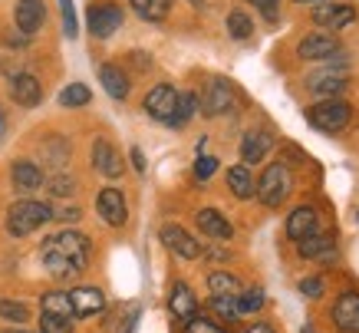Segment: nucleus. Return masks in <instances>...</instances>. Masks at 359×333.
Returning a JSON list of instances; mask_svg holds the SVG:
<instances>
[{
  "label": "nucleus",
  "mask_w": 359,
  "mask_h": 333,
  "mask_svg": "<svg viewBox=\"0 0 359 333\" xmlns=\"http://www.w3.org/2000/svg\"><path fill=\"white\" fill-rule=\"evenodd\" d=\"M313 235H320V211H316L313 204H300V208H294L290 218H287V237L300 244L304 237H313Z\"/></svg>",
  "instance_id": "obj_10"
},
{
  "label": "nucleus",
  "mask_w": 359,
  "mask_h": 333,
  "mask_svg": "<svg viewBox=\"0 0 359 333\" xmlns=\"http://www.w3.org/2000/svg\"><path fill=\"white\" fill-rule=\"evenodd\" d=\"M89 99H93V89H89L86 83H69V86L60 93V106L76 109V106H86Z\"/></svg>",
  "instance_id": "obj_28"
},
{
  "label": "nucleus",
  "mask_w": 359,
  "mask_h": 333,
  "mask_svg": "<svg viewBox=\"0 0 359 333\" xmlns=\"http://www.w3.org/2000/svg\"><path fill=\"white\" fill-rule=\"evenodd\" d=\"M145 112L152 119H158V122H165V126H172L175 122V109H178V89L172 86V83H158V86L149 89V96H145Z\"/></svg>",
  "instance_id": "obj_6"
},
{
  "label": "nucleus",
  "mask_w": 359,
  "mask_h": 333,
  "mask_svg": "<svg viewBox=\"0 0 359 333\" xmlns=\"http://www.w3.org/2000/svg\"><path fill=\"white\" fill-rule=\"evenodd\" d=\"M320 4H327V0H320Z\"/></svg>",
  "instance_id": "obj_50"
},
{
  "label": "nucleus",
  "mask_w": 359,
  "mask_h": 333,
  "mask_svg": "<svg viewBox=\"0 0 359 333\" xmlns=\"http://www.w3.org/2000/svg\"><path fill=\"white\" fill-rule=\"evenodd\" d=\"M17 27H20L23 37H30V33H36L40 27H43L46 20V7L43 0H17Z\"/></svg>",
  "instance_id": "obj_19"
},
{
  "label": "nucleus",
  "mask_w": 359,
  "mask_h": 333,
  "mask_svg": "<svg viewBox=\"0 0 359 333\" xmlns=\"http://www.w3.org/2000/svg\"><path fill=\"white\" fill-rule=\"evenodd\" d=\"M211 311L218 313V317H224V320H238V301L234 297H211Z\"/></svg>",
  "instance_id": "obj_35"
},
{
  "label": "nucleus",
  "mask_w": 359,
  "mask_h": 333,
  "mask_svg": "<svg viewBox=\"0 0 359 333\" xmlns=\"http://www.w3.org/2000/svg\"><path fill=\"white\" fill-rule=\"evenodd\" d=\"M290 188H294V178H290V169L283 162H271L264 169L261 182H257V198H261L264 208H280L287 198H290Z\"/></svg>",
  "instance_id": "obj_3"
},
{
  "label": "nucleus",
  "mask_w": 359,
  "mask_h": 333,
  "mask_svg": "<svg viewBox=\"0 0 359 333\" xmlns=\"http://www.w3.org/2000/svg\"><path fill=\"white\" fill-rule=\"evenodd\" d=\"M306 86H310V93L320 99H337L339 93H346L349 79H346V70H337V73H330V66H323L320 73H313L310 79H306Z\"/></svg>",
  "instance_id": "obj_12"
},
{
  "label": "nucleus",
  "mask_w": 359,
  "mask_h": 333,
  "mask_svg": "<svg viewBox=\"0 0 359 333\" xmlns=\"http://www.w3.org/2000/svg\"><path fill=\"white\" fill-rule=\"evenodd\" d=\"M69 303H73V317H96L106 307V294L99 287H76L69 294Z\"/></svg>",
  "instance_id": "obj_17"
},
{
  "label": "nucleus",
  "mask_w": 359,
  "mask_h": 333,
  "mask_svg": "<svg viewBox=\"0 0 359 333\" xmlns=\"http://www.w3.org/2000/svg\"><path fill=\"white\" fill-rule=\"evenodd\" d=\"M228 188H231L234 198H241V202H248V198L257 195V182H254V175H250V169L244 165V162L228 169Z\"/></svg>",
  "instance_id": "obj_22"
},
{
  "label": "nucleus",
  "mask_w": 359,
  "mask_h": 333,
  "mask_svg": "<svg viewBox=\"0 0 359 333\" xmlns=\"http://www.w3.org/2000/svg\"><path fill=\"white\" fill-rule=\"evenodd\" d=\"M168 311H172V317H178V320H191L198 313V297L185 280H178L172 287V294H168Z\"/></svg>",
  "instance_id": "obj_20"
},
{
  "label": "nucleus",
  "mask_w": 359,
  "mask_h": 333,
  "mask_svg": "<svg viewBox=\"0 0 359 333\" xmlns=\"http://www.w3.org/2000/svg\"><path fill=\"white\" fill-rule=\"evenodd\" d=\"M218 172V159H211V155H201V159L195 162V178L198 182H208L211 175Z\"/></svg>",
  "instance_id": "obj_39"
},
{
  "label": "nucleus",
  "mask_w": 359,
  "mask_h": 333,
  "mask_svg": "<svg viewBox=\"0 0 359 333\" xmlns=\"http://www.w3.org/2000/svg\"><path fill=\"white\" fill-rule=\"evenodd\" d=\"M238 106V96H234V89L224 83V79H215L211 86L205 89V99H201V109H205V116H228L231 109Z\"/></svg>",
  "instance_id": "obj_11"
},
{
  "label": "nucleus",
  "mask_w": 359,
  "mask_h": 333,
  "mask_svg": "<svg viewBox=\"0 0 359 333\" xmlns=\"http://www.w3.org/2000/svg\"><path fill=\"white\" fill-rule=\"evenodd\" d=\"M0 317H4V320H11V323H27L30 320V307L20 303V301L4 297V301H0Z\"/></svg>",
  "instance_id": "obj_32"
},
{
  "label": "nucleus",
  "mask_w": 359,
  "mask_h": 333,
  "mask_svg": "<svg viewBox=\"0 0 359 333\" xmlns=\"http://www.w3.org/2000/svg\"><path fill=\"white\" fill-rule=\"evenodd\" d=\"M53 221V208L46 202H33V198H23V202H13L11 211H7V231L13 237H27L33 231H40L43 225Z\"/></svg>",
  "instance_id": "obj_2"
},
{
  "label": "nucleus",
  "mask_w": 359,
  "mask_h": 333,
  "mask_svg": "<svg viewBox=\"0 0 359 333\" xmlns=\"http://www.w3.org/2000/svg\"><path fill=\"white\" fill-rule=\"evenodd\" d=\"M60 13H63V30H66V37L73 40L79 33V27H76V11H73V0H60Z\"/></svg>",
  "instance_id": "obj_38"
},
{
  "label": "nucleus",
  "mask_w": 359,
  "mask_h": 333,
  "mask_svg": "<svg viewBox=\"0 0 359 333\" xmlns=\"http://www.w3.org/2000/svg\"><path fill=\"white\" fill-rule=\"evenodd\" d=\"M228 33L234 40H250V37H254V20H250V13L231 11L228 13Z\"/></svg>",
  "instance_id": "obj_29"
},
{
  "label": "nucleus",
  "mask_w": 359,
  "mask_h": 333,
  "mask_svg": "<svg viewBox=\"0 0 359 333\" xmlns=\"http://www.w3.org/2000/svg\"><path fill=\"white\" fill-rule=\"evenodd\" d=\"M132 165H135V172H145V155H142V149H132Z\"/></svg>",
  "instance_id": "obj_43"
},
{
  "label": "nucleus",
  "mask_w": 359,
  "mask_h": 333,
  "mask_svg": "<svg viewBox=\"0 0 359 333\" xmlns=\"http://www.w3.org/2000/svg\"><path fill=\"white\" fill-rule=\"evenodd\" d=\"M191 4H195V7H205V0H191Z\"/></svg>",
  "instance_id": "obj_47"
},
{
  "label": "nucleus",
  "mask_w": 359,
  "mask_h": 333,
  "mask_svg": "<svg viewBox=\"0 0 359 333\" xmlns=\"http://www.w3.org/2000/svg\"><path fill=\"white\" fill-rule=\"evenodd\" d=\"M132 4V11L139 13L142 20H149V23H158L168 17V11H172V0H129Z\"/></svg>",
  "instance_id": "obj_27"
},
{
  "label": "nucleus",
  "mask_w": 359,
  "mask_h": 333,
  "mask_svg": "<svg viewBox=\"0 0 359 333\" xmlns=\"http://www.w3.org/2000/svg\"><path fill=\"white\" fill-rule=\"evenodd\" d=\"M89 258H93V241L79 231H60V235L46 237L40 247V261H43L46 274H53L60 280L83 274Z\"/></svg>",
  "instance_id": "obj_1"
},
{
  "label": "nucleus",
  "mask_w": 359,
  "mask_h": 333,
  "mask_svg": "<svg viewBox=\"0 0 359 333\" xmlns=\"http://www.w3.org/2000/svg\"><path fill=\"white\" fill-rule=\"evenodd\" d=\"M339 50V40L333 33H304V40L297 44L300 60H330Z\"/></svg>",
  "instance_id": "obj_13"
},
{
  "label": "nucleus",
  "mask_w": 359,
  "mask_h": 333,
  "mask_svg": "<svg viewBox=\"0 0 359 333\" xmlns=\"http://www.w3.org/2000/svg\"><path fill=\"white\" fill-rule=\"evenodd\" d=\"M11 99L17 103V106L23 109H33L40 106V99H43V86H40V79L30 73H20L11 79Z\"/></svg>",
  "instance_id": "obj_15"
},
{
  "label": "nucleus",
  "mask_w": 359,
  "mask_h": 333,
  "mask_svg": "<svg viewBox=\"0 0 359 333\" xmlns=\"http://www.w3.org/2000/svg\"><path fill=\"white\" fill-rule=\"evenodd\" d=\"M248 333H277L271 327V323H254V327H248Z\"/></svg>",
  "instance_id": "obj_44"
},
{
  "label": "nucleus",
  "mask_w": 359,
  "mask_h": 333,
  "mask_svg": "<svg viewBox=\"0 0 359 333\" xmlns=\"http://www.w3.org/2000/svg\"><path fill=\"white\" fill-rule=\"evenodd\" d=\"M198 112V99H195V93H178V109H175V129H182L188 119Z\"/></svg>",
  "instance_id": "obj_31"
},
{
  "label": "nucleus",
  "mask_w": 359,
  "mask_h": 333,
  "mask_svg": "<svg viewBox=\"0 0 359 333\" xmlns=\"http://www.w3.org/2000/svg\"><path fill=\"white\" fill-rule=\"evenodd\" d=\"M304 333H313V330H310V327H304Z\"/></svg>",
  "instance_id": "obj_48"
},
{
  "label": "nucleus",
  "mask_w": 359,
  "mask_h": 333,
  "mask_svg": "<svg viewBox=\"0 0 359 333\" xmlns=\"http://www.w3.org/2000/svg\"><path fill=\"white\" fill-rule=\"evenodd\" d=\"M93 169H96L99 175H106V178H119V175L126 172L119 152L112 149V142H106V139L93 142Z\"/></svg>",
  "instance_id": "obj_16"
},
{
  "label": "nucleus",
  "mask_w": 359,
  "mask_h": 333,
  "mask_svg": "<svg viewBox=\"0 0 359 333\" xmlns=\"http://www.w3.org/2000/svg\"><path fill=\"white\" fill-rule=\"evenodd\" d=\"M238 313H257L264 307V290L261 287H250V290H241L238 294Z\"/></svg>",
  "instance_id": "obj_33"
},
{
  "label": "nucleus",
  "mask_w": 359,
  "mask_h": 333,
  "mask_svg": "<svg viewBox=\"0 0 359 333\" xmlns=\"http://www.w3.org/2000/svg\"><path fill=\"white\" fill-rule=\"evenodd\" d=\"M11 178L13 185H17V192H36L40 185H43V169L36 165V162H13L11 165Z\"/></svg>",
  "instance_id": "obj_21"
},
{
  "label": "nucleus",
  "mask_w": 359,
  "mask_h": 333,
  "mask_svg": "<svg viewBox=\"0 0 359 333\" xmlns=\"http://www.w3.org/2000/svg\"><path fill=\"white\" fill-rule=\"evenodd\" d=\"M333 323L339 333H359V294L346 290L333 303Z\"/></svg>",
  "instance_id": "obj_14"
},
{
  "label": "nucleus",
  "mask_w": 359,
  "mask_h": 333,
  "mask_svg": "<svg viewBox=\"0 0 359 333\" xmlns=\"http://www.w3.org/2000/svg\"><path fill=\"white\" fill-rule=\"evenodd\" d=\"M248 4L267 13V20H273V11H277V4H280V0H248Z\"/></svg>",
  "instance_id": "obj_41"
},
{
  "label": "nucleus",
  "mask_w": 359,
  "mask_h": 333,
  "mask_svg": "<svg viewBox=\"0 0 359 333\" xmlns=\"http://www.w3.org/2000/svg\"><path fill=\"white\" fill-rule=\"evenodd\" d=\"M185 333H228L224 327H221L218 320H211V317H191V320H185Z\"/></svg>",
  "instance_id": "obj_34"
},
{
  "label": "nucleus",
  "mask_w": 359,
  "mask_h": 333,
  "mask_svg": "<svg viewBox=\"0 0 359 333\" xmlns=\"http://www.w3.org/2000/svg\"><path fill=\"white\" fill-rule=\"evenodd\" d=\"M310 17H313L316 27H327L333 33L356 20V7H349V4H316L313 11H310Z\"/></svg>",
  "instance_id": "obj_9"
},
{
  "label": "nucleus",
  "mask_w": 359,
  "mask_h": 333,
  "mask_svg": "<svg viewBox=\"0 0 359 333\" xmlns=\"http://www.w3.org/2000/svg\"><path fill=\"white\" fill-rule=\"evenodd\" d=\"M43 313H53V317H73V303H69V294H60V290H50L43 294Z\"/></svg>",
  "instance_id": "obj_30"
},
{
  "label": "nucleus",
  "mask_w": 359,
  "mask_h": 333,
  "mask_svg": "<svg viewBox=\"0 0 359 333\" xmlns=\"http://www.w3.org/2000/svg\"><path fill=\"white\" fill-rule=\"evenodd\" d=\"M356 221H359V211H356Z\"/></svg>",
  "instance_id": "obj_49"
},
{
  "label": "nucleus",
  "mask_w": 359,
  "mask_h": 333,
  "mask_svg": "<svg viewBox=\"0 0 359 333\" xmlns=\"http://www.w3.org/2000/svg\"><path fill=\"white\" fill-rule=\"evenodd\" d=\"M53 218L56 221H76L79 208H73V204H69V208H53Z\"/></svg>",
  "instance_id": "obj_42"
},
{
  "label": "nucleus",
  "mask_w": 359,
  "mask_h": 333,
  "mask_svg": "<svg viewBox=\"0 0 359 333\" xmlns=\"http://www.w3.org/2000/svg\"><path fill=\"white\" fill-rule=\"evenodd\" d=\"M349 116H353V106L343 99H323V103L306 109V122L316 132H339L349 122Z\"/></svg>",
  "instance_id": "obj_4"
},
{
  "label": "nucleus",
  "mask_w": 359,
  "mask_h": 333,
  "mask_svg": "<svg viewBox=\"0 0 359 333\" xmlns=\"http://www.w3.org/2000/svg\"><path fill=\"white\" fill-rule=\"evenodd\" d=\"M297 254L304 261H333L337 258V251H333V241L330 237H323V235H313V237H304L300 241V247H297Z\"/></svg>",
  "instance_id": "obj_25"
},
{
  "label": "nucleus",
  "mask_w": 359,
  "mask_h": 333,
  "mask_svg": "<svg viewBox=\"0 0 359 333\" xmlns=\"http://www.w3.org/2000/svg\"><path fill=\"white\" fill-rule=\"evenodd\" d=\"M271 145H273L271 132H264V129L244 132V139H241V159H244V165H257L271 152Z\"/></svg>",
  "instance_id": "obj_18"
},
{
  "label": "nucleus",
  "mask_w": 359,
  "mask_h": 333,
  "mask_svg": "<svg viewBox=\"0 0 359 333\" xmlns=\"http://www.w3.org/2000/svg\"><path fill=\"white\" fill-rule=\"evenodd\" d=\"M198 228L205 231V235H211V237H221V241H228L231 235H234V228H231V221L221 211H215V208H201L198 211Z\"/></svg>",
  "instance_id": "obj_24"
},
{
  "label": "nucleus",
  "mask_w": 359,
  "mask_h": 333,
  "mask_svg": "<svg viewBox=\"0 0 359 333\" xmlns=\"http://www.w3.org/2000/svg\"><path fill=\"white\" fill-rule=\"evenodd\" d=\"M300 294H304V297H310V301H320V297H323V284H320V278L300 280Z\"/></svg>",
  "instance_id": "obj_40"
},
{
  "label": "nucleus",
  "mask_w": 359,
  "mask_h": 333,
  "mask_svg": "<svg viewBox=\"0 0 359 333\" xmlns=\"http://www.w3.org/2000/svg\"><path fill=\"white\" fill-rule=\"evenodd\" d=\"M208 290H211V297H238L241 284L228 270H211V274H208Z\"/></svg>",
  "instance_id": "obj_26"
},
{
  "label": "nucleus",
  "mask_w": 359,
  "mask_h": 333,
  "mask_svg": "<svg viewBox=\"0 0 359 333\" xmlns=\"http://www.w3.org/2000/svg\"><path fill=\"white\" fill-rule=\"evenodd\" d=\"M158 237H162V244L168 247L172 254H178L182 261H198L201 254H205L195 237L188 235L185 228H178V225H165L162 231H158Z\"/></svg>",
  "instance_id": "obj_7"
},
{
  "label": "nucleus",
  "mask_w": 359,
  "mask_h": 333,
  "mask_svg": "<svg viewBox=\"0 0 359 333\" xmlns=\"http://www.w3.org/2000/svg\"><path fill=\"white\" fill-rule=\"evenodd\" d=\"M99 83H102V89L109 93L112 99H126L129 96V76L122 73L116 63H102L99 66Z\"/></svg>",
  "instance_id": "obj_23"
},
{
  "label": "nucleus",
  "mask_w": 359,
  "mask_h": 333,
  "mask_svg": "<svg viewBox=\"0 0 359 333\" xmlns=\"http://www.w3.org/2000/svg\"><path fill=\"white\" fill-rule=\"evenodd\" d=\"M4 132H7V116H4V106H0V139H4Z\"/></svg>",
  "instance_id": "obj_45"
},
{
  "label": "nucleus",
  "mask_w": 359,
  "mask_h": 333,
  "mask_svg": "<svg viewBox=\"0 0 359 333\" xmlns=\"http://www.w3.org/2000/svg\"><path fill=\"white\" fill-rule=\"evenodd\" d=\"M4 333H30V330H20V327H11V330H4Z\"/></svg>",
  "instance_id": "obj_46"
},
{
  "label": "nucleus",
  "mask_w": 359,
  "mask_h": 333,
  "mask_svg": "<svg viewBox=\"0 0 359 333\" xmlns=\"http://www.w3.org/2000/svg\"><path fill=\"white\" fill-rule=\"evenodd\" d=\"M40 333H73L66 317H53V313H43L40 317Z\"/></svg>",
  "instance_id": "obj_37"
},
{
  "label": "nucleus",
  "mask_w": 359,
  "mask_h": 333,
  "mask_svg": "<svg viewBox=\"0 0 359 333\" xmlns=\"http://www.w3.org/2000/svg\"><path fill=\"white\" fill-rule=\"evenodd\" d=\"M96 211L109 228H122L126 225V218H129L126 195H122L119 188H102V192L96 195Z\"/></svg>",
  "instance_id": "obj_8"
},
{
  "label": "nucleus",
  "mask_w": 359,
  "mask_h": 333,
  "mask_svg": "<svg viewBox=\"0 0 359 333\" xmlns=\"http://www.w3.org/2000/svg\"><path fill=\"white\" fill-rule=\"evenodd\" d=\"M86 23L96 40H109L112 33L122 27V7L116 0H96V4H89Z\"/></svg>",
  "instance_id": "obj_5"
},
{
  "label": "nucleus",
  "mask_w": 359,
  "mask_h": 333,
  "mask_svg": "<svg viewBox=\"0 0 359 333\" xmlns=\"http://www.w3.org/2000/svg\"><path fill=\"white\" fill-rule=\"evenodd\" d=\"M50 192L56 195V198H69V195L76 192V178H69V175H53V178H50Z\"/></svg>",
  "instance_id": "obj_36"
}]
</instances>
